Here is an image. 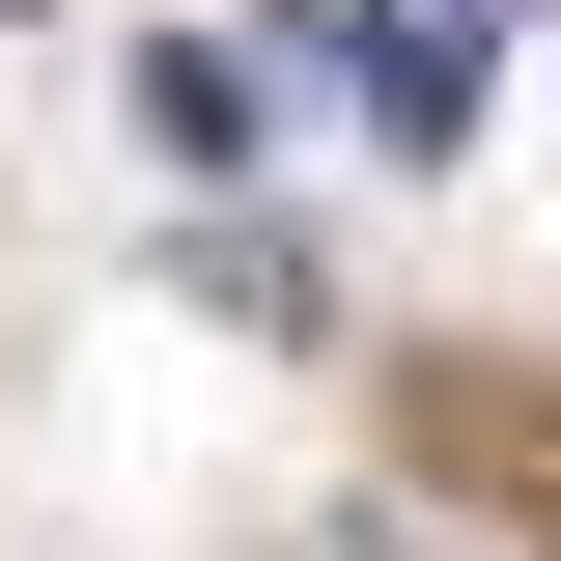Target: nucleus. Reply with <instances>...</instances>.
<instances>
[{
    "label": "nucleus",
    "instance_id": "f257e3e1",
    "mask_svg": "<svg viewBox=\"0 0 561 561\" xmlns=\"http://www.w3.org/2000/svg\"><path fill=\"white\" fill-rule=\"evenodd\" d=\"M140 140H169V169H253V140H280V57L169 28V57H140Z\"/></svg>",
    "mask_w": 561,
    "mask_h": 561
},
{
    "label": "nucleus",
    "instance_id": "f03ea898",
    "mask_svg": "<svg viewBox=\"0 0 561 561\" xmlns=\"http://www.w3.org/2000/svg\"><path fill=\"white\" fill-rule=\"evenodd\" d=\"M478 84H505L478 28H421V0H365V113H393V140H478Z\"/></svg>",
    "mask_w": 561,
    "mask_h": 561
},
{
    "label": "nucleus",
    "instance_id": "7ed1b4c3",
    "mask_svg": "<svg viewBox=\"0 0 561 561\" xmlns=\"http://www.w3.org/2000/svg\"><path fill=\"white\" fill-rule=\"evenodd\" d=\"M421 28H478V57H505V28H534V0H421Z\"/></svg>",
    "mask_w": 561,
    "mask_h": 561
}]
</instances>
